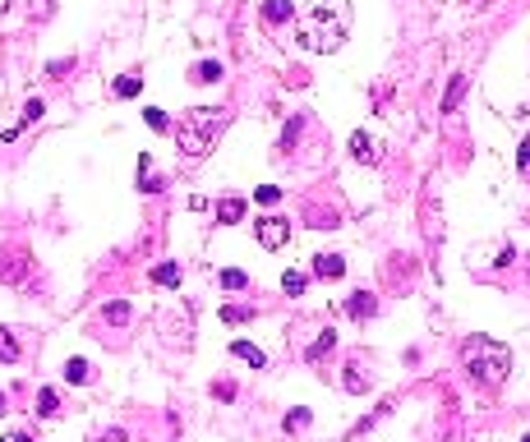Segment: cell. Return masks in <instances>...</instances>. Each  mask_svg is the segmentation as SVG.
<instances>
[{
	"mask_svg": "<svg viewBox=\"0 0 530 442\" xmlns=\"http://www.w3.org/2000/svg\"><path fill=\"white\" fill-rule=\"evenodd\" d=\"M346 28H350V5L346 0H314L309 14H304V46L309 51H337L346 42Z\"/></svg>",
	"mask_w": 530,
	"mask_h": 442,
	"instance_id": "obj_1",
	"label": "cell"
},
{
	"mask_svg": "<svg viewBox=\"0 0 530 442\" xmlns=\"http://www.w3.org/2000/svg\"><path fill=\"white\" fill-rule=\"evenodd\" d=\"M222 129H226V111L222 107H189L176 120V143H180L184 157H203Z\"/></svg>",
	"mask_w": 530,
	"mask_h": 442,
	"instance_id": "obj_2",
	"label": "cell"
},
{
	"mask_svg": "<svg viewBox=\"0 0 530 442\" xmlns=\"http://www.w3.org/2000/svg\"><path fill=\"white\" fill-rule=\"evenodd\" d=\"M461 360H466V373L480 387H494V382L507 378V368H512V355L502 351V346H494L489 336H470L466 346H461Z\"/></svg>",
	"mask_w": 530,
	"mask_h": 442,
	"instance_id": "obj_3",
	"label": "cell"
},
{
	"mask_svg": "<svg viewBox=\"0 0 530 442\" xmlns=\"http://www.w3.org/2000/svg\"><path fill=\"white\" fill-rule=\"evenodd\" d=\"M286 240H290L286 217H263V221H258V244H263V249H282Z\"/></svg>",
	"mask_w": 530,
	"mask_h": 442,
	"instance_id": "obj_4",
	"label": "cell"
},
{
	"mask_svg": "<svg viewBox=\"0 0 530 442\" xmlns=\"http://www.w3.org/2000/svg\"><path fill=\"white\" fill-rule=\"evenodd\" d=\"M309 267H314L318 281H341V276H346V258H341V254H318Z\"/></svg>",
	"mask_w": 530,
	"mask_h": 442,
	"instance_id": "obj_5",
	"label": "cell"
},
{
	"mask_svg": "<svg viewBox=\"0 0 530 442\" xmlns=\"http://www.w3.org/2000/svg\"><path fill=\"white\" fill-rule=\"evenodd\" d=\"M244 212H249V203L240 194H231V199L217 203V226H235V221H244Z\"/></svg>",
	"mask_w": 530,
	"mask_h": 442,
	"instance_id": "obj_6",
	"label": "cell"
},
{
	"mask_svg": "<svg viewBox=\"0 0 530 442\" xmlns=\"http://www.w3.org/2000/svg\"><path fill=\"white\" fill-rule=\"evenodd\" d=\"M346 313L350 318H374V313H379V300H374L369 290H355V295L346 300Z\"/></svg>",
	"mask_w": 530,
	"mask_h": 442,
	"instance_id": "obj_7",
	"label": "cell"
},
{
	"mask_svg": "<svg viewBox=\"0 0 530 442\" xmlns=\"http://www.w3.org/2000/svg\"><path fill=\"white\" fill-rule=\"evenodd\" d=\"M350 157H355V162H379V143H374V138L369 134H360V129H355V134H350Z\"/></svg>",
	"mask_w": 530,
	"mask_h": 442,
	"instance_id": "obj_8",
	"label": "cell"
},
{
	"mask_svg": "<svg viewBox=\"0 0 530 442\" xmlns=\"http://www.w3.org/2000/svg\"><path fill=\"white\" fill-rule=\"evenodd\" d=\"M231 355H235V360H244V364H254V368H268V355L258 351L254 341H231Z\"/></svg>",
	"mask_w": 530,
	"mask_h": 442,
	"instance_id": "obj_9",
	"label": "cell"
},
{
	"mask_svg": "<svg viewBox=\"0 0 530 442\" xmlns=\"http://www.w3.org/2000/svg\"><path fill=\"white\" fill-rule=\"evenodd\" d=\"M332 351H337V332H318V336H314V346L304 351V360H309V364H318V360H328Z\"/></svg>",
	"mask_w": 530,
	"mask_h": 442,
	"instance_id": "obj_10",
	"label": "cell"
},
{
	"mask_svg": "<svg viewBox=\"0 0 530 442\" xmlns=\"http://www.w3.org/2000/svg\"><path fill=\"white\" fill-rule=\"evenodd\" d=\"M37 415H42V419H56V415H61V392H56V387H42V392H37Z\"/></svg>",
	"mask_w": 530,
	"mask_h": 442,
	"instance_id": "obj_11",
	"label": "cell"
},
{
	"mask_svg": "<svg viewBox=\"0 0 530 442\" xmlns=\"http://www.w3.org/2000/svg\"><path fill=\"white\" fill-rule=\"evenodd\" d=\"M138 189H143V194H157V189H162V180L152 175V157L148 153H138Z\"/></svg>",
	"mask_w": 530,
	"mask_h": 442,
	"instance_id": "obj_12",
	"label": "cell"
},
{
	"mask_svg": "<svg viewBox=\"0 0 530 442\" xmlns=\"http://www.w3.org/2000/svg\"><path fill=\"white\" fill-rule=\"evenodd\" d=\"M290 14H295L290 0H263V19H268V23H286Z\"/></svg>",
	"mask_w": 530,
	"mask_h": 442,
	"instance_id": "obj_13",
	"label": "cell"
},
{
	"mask_svg": "<svg viewBox=\"0 0 530 442\" xmlns=\"http://www.w3.org/2000/svg\"><path fill=\"white\" fill-rule=\"evenodd\" d=\"M217 78H222V65L217 60H198L189 69V83H217Z\"/></svg>",
	"mask_w": 530,
	"mask_h": 442,
	"instance_id": "obj_14",
	"label": "cell"
},
{
	"mask_svg": "<svg viewBox=\"0 0 530 442\" xmlns=\"http://www.w3.org/2000/svg\"><path fill=\"white\" fill-rule=\"evenodd\" d=\"M180 263H157V267H152V281H157V286H180Z\"/></svg>",
	"mask_w": 530,
	"mask_h": 442,
	"instance_id": "obj_15",
	"label": "cell"
},
{
	"mask_svg": "<svg viewBox=\"0 0 530 442\" xmlns=\"http://www.w3.org/2000/svg\"><path fill=\"white\" fill-rule=\"evenodd\" d=\"M23 276H28V258H14V254H10V258L0 263V281H23Z\"/></svg>",
	"mask_w": 530,
	"mask_h": 442,
	"instance_id": "obj_16",
	"label": "cell"
},
{
	"mask_svg": "<svg viewBox=\"0 0 530 442\" xmlns=\"http://www.w3.org/2000/svg\"><path fill=\"white\" fill-rule=\"evenodd\" d=\"M102 322H111V327H125V322H129V305H125V300H111V305L102 309Z\"/></svg>",
	"mask_w": 530,
	"mask_h": 442,
	"instance_id": "obj_17",
	"label": "cell"
},
{
	"mask_svg": "<svg viewBox=\"0 0 530 442\" xmlns=\"http://www.w3.org/2000/svg\"><path fill=\"white\" fill-rule=\"evenodd\" d=\"M138 92H143V74H120L116 78V97H138Z\"/></svg>",
	"mask_w": 530,
	"mask_h": 442,
	"instance_id": "obj_18",
	"label": "cell"
},
{
	"mask_svg": "<svg viewBox=\"0 0 530 442\" xmlns=\"http://www.w3.org/2000/svg\"><path fill=\"white\" fill-rule=\"evenodd\" d=\"M0 360H5V364H19V341H14L10 327H0Z\"/></svg>",
	"mask_w": 530,
	"mask_h": 442,
	"instance_id": "obj_19",
	"label": "cell"
},
{
	"mask_svg": "<svg viewBox=\"0 0 530 442\" xmlns=\"http://www.w3.org/2000/svg\"><path fill=\"white\" fill-rule=\"evenodd\" d=\"M461 97H466V74L452 78V88H447V97H443V111H456V107H461Z\"/></svg>",
	"mask_w": 530,
	"mask_h": 442,
	"instance_id": "obj_20",
	"label": "cell"
},
{
	"mask_svg": "<svg viewBox=\"0 0 530 442\" xmlns=\"http://www.w3.org/2000/svg\"><path fill=\"white\" fill-rule=\"evenodd\" d=\"M341 382H346V392H369V378L360 373V364H350L346 373H341Z\"/></svg>",
	"mask_w": 530,
	"mask_h": 442,
	"instance_id": "obj_21",
	"label": "cell"
},
{
	"mask_svg": "<svg viewBox=\"0 0 530 442\" xmlns=\"http://www.w3.org/2000/svg\"><path fill=\"white\" fill-rule=\"evenodd\" d=\"M254 318V309H244V305H226L222 309V322H231V327H240V322Z\"/></svg>",
	"mask_w": 530,
	"mask_h": 442,
	"instance_id": "obj_22",
	"label": "cell"
},
{
	"mask_svg": "<svg viewBox=\"0 0 530 442\" xmlns=\"http://www.w3.org/2000/svg\"><path fill=\"white\" fill-rule=\"evenodd\" d=\"M222 290H249V276H244L240 267H226V272H222Z\"/></svg>",
	"mask_w": 530,
	"mask_h": 442,
	"instance_id": "obj_23",
	"label": "cell"
},
{
	"mask_svg": "<svg viewBox=\"0 0 530 442\" xmlns=\"http://www.w3.org/2000/svg\"><path fill=\"white\" fill-rule=\"evenodd\" d=\"M143 120H148V129H157V134H167V129H171V120H167V111H162V107H148V111H143Z\"/></svg>",
	"mask_w": 530,
	"mask_h": 442,
	"instance_id": "obj_24",
	"label": "cell"
},
{
	"mask_svg": "<svg viewBox=\"0 0 530 442\" xmlns=\"http://www.w3.org/2000/svg\"><path fill=\"white\" fill-rule=\"evenodd\" d=\"M65 378H70V382H88V360H78V355H74V360H65Z\"/></svg>",
	"mask_w": 530,
	"mask_h": 442,
	"instance_id": "obj_25",
	"label": "cell"
},
{
	"mask_svg": "<svg viewBox=\"0 0 530 442\" xmlns=\"http://www.w3.org/2000/svg\"><path fill=\"white\" fill-rule=\"evenodd\" d=\"M300 428H309V410H304V406H295V410L286 415V433H300Z\"/></svg>",
	"mask_w": 530,
	"mask_h": 442,
	"instance_id": "obj_26",
	"label": "cell"
},
{
	"mask_svg": "<svg viewBox=\"0 0 530 442\" xmlns=\"http://www.w3.org/2000/svg\"><path fill=\"white\" fill-rule=\"evenodd\" d=\"M42 97H28V102H23V124H37V120H42Z\"/></svg>",
	"mask_w": 530,
	"mask_h": 442,
	"instance_id": "obj_27",
	"label": "cell"
},
{
	"mask_svg": "<svg viewBox=\"0 0 530 442\" xmlns=\"http://www.w3.org/2000/svg\"><path fill=\"white\" fill-rule=\"evenodd\" d=\"M254 199L263 203V208H273V203L282 199V189H277V184H258V189H254Z\"/></svg>",
	"mask_w": 530,
	"mask_h": 442,
	"instance_id": "obj_28",
	"label": "cell"
},
{
	"mask_svg": "<svg viewBox=\"0 0 530 442\" xmlns=\"http://www.w3.org/2000/svg\"><path fill=\"white\" fill-rule=\"evenodd\" d=\"M23 5L32 19H51V10H56V0H23Z\"/></svg>",
	"mask_w": 530,
	"mask_h": 442,
	"instance_id": "obj_29",
	"label": "cell"
},
{
	"mask_svg": "<svg viewBox=\"0 0 530 442\" xmlns=\"http://www.w3.org/2000/svg\"><path fill=\"white\" fill-rule=\"evenodd\" d=\"M282 290L286 295H304V272H286L282 276Z\"/></svg>",
	"mask_w": 530,
	"mask_h": 442,
	"instance_id": "obj_30",
	"label": "cell"
},
{
	"mask_svg": "<svg viewBox=\"0 0 530 442\" xmlns=\"http://www.w3.org/2000/svg\"><path fill=\"white\" fill-rule=\"evenodd\" d=\"M212 397H217V401H235V382H217Z\"/></svg>",
	"mask_w": 530,
	"mask_h": 442,
	"instance_id": "obj_31",
	"label": "cell"
},
{
	"mask_svg": "<svg viewBox=\"0 0 530 442\" xmlns=\"http://www.w3.org/2000/svg\"><path fill=\"white\" fill-rule=\"evenodd\" d=\"M512 258H516V249L507 244V249H498V254H494V267H512Z\"/></svg>",
	"mask_w": 530,
	"mask_h": 442,
	"instance_id": "obj_32",
	"label": "cell"
},
{
	"mask_svg": "<svg viewBox=\"0 0 530 442\" xmlns=\"http://www.w3.org/2000/svg\"><path fill=\"white\" fill-rule=\"evenodd\" d=\"M516 157H521V170L530 175V138H521V153H516Z\"/></svg>",
	"mask_w": 530,
	"mask_h": 442,
	"instance_id": "obj_33",
	"label": "cell"
},
{
	"mask_svg": "<svg viewBox=\"0 0 530 442\" xmlns=\"http://www.w3.org/2000/svg\"><path fill=\"white\" fill-rule=\"evenodd\" d=\"M65 74H70V60H65V65L56 60V65H51V69H46V78H65Z\"/></svg>",
	"mask_w": 530,
	"mask_h": 442,
	"instance_id": "obj_34",
	"label": "cell"
},
{
	"mask_svg": "<svg viewBox=\"0 0 530 442\" xmlns=\"http://www.w3.org/2000/svg\"><path fill=\"white\" fill-rule=\"evenodd\" d=\"M0 442H32V438H28V433H5Z\"/></svg>",
	"mask_w": 530,
	"mask_h": 442,
	"instance_id": "obj_35",
	"label": "cell"
},
{
	"mask_svg": "<svg viewBox=\"0 0 530 442\" xmlns=\"http://www.w3.org/2000/svg\"><path fill=\"white\" fill-rule=\"evenodd\" d=\"M102 442H125V433H120V428H111V433H106Z\"/></svg>",
	"mask_w": 530,
	"mask_h": 442,
	"instance_id": "obj_36",
	"label": "cell"
},
{
	"mask_svg": "<svg viewBox=\"0 0 530 442\" xmlns=\"http://www.w3.org/2000/svg\"><path fill=\"white\" fill-rule=\"evenodd\" d=\"M0 415H5V392H0Z\"/></svg>",
	"mask_w": 530,
	"mask_h": 442,
	"instance_id": "obj_37",
	"label": "cell"
},
{
	"mask_svg": "<svg viewBox=\"0 0 530 442\" xmlns=\"http://www.w3.org/2000/svg\"><path fill=\"white\" fill-rule=\"evenodd\" d=\"M5 5H10V0H0V10H5Z\"/></svg>",
	"mask_w": 530,
	"mask_h": 442,
	"instance_id": "obj_38",
	"label": "cell"
}]
</instances>
